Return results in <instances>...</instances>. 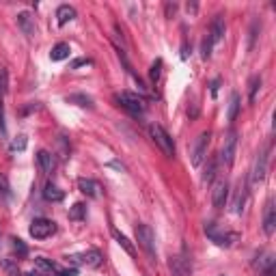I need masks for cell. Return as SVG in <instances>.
<instances>
[{
	"mask_svg": "<svg viewBox=\"0 0 276 276\" xmlns=\"http://www.w3.org/2000/svg\"><path fill=\"white\" fill-rule=\"evenodd\" d=\"M43 198H45V201H50V203H61L63 198H65V192H63L56 184L48 181V184L43 186Z\"/></svg>",
	"mask_w": 276,
	"mask_h": 276,
	"instance_id": "obj_17",
	"label": "cell"
},
{
	"mask_svg": "<svg viewBox=\"0 0 276 276\" xmlns=\"http://www.w3.org/2000/svg\"><path fill=\"white\" fill-rule=\"evenodd\" d=\"M11 149L13 151H24L26 149V136H17L13 143H11Z\"/></svg>",
	"mask_w": 276,
	"mask_h": 276,
	"instance_id": "obj_33",
	"label": "cell"
},
{
	"mask_svg": "<svg viewBox=\"0 0 276 276\" xmlns=\"http://www.w3.org/2000/svg\"><path fill=\"white\" fill-rule=\"evenodd\" d=\"M268 162H270V145H268V147H263L259 154H257L255 166H252V175H250L252 186H257L259 181L266 179V175H268Z\"/></svg>",
	"mask_w": 276,
	"mask_h": 276,
	"instance_id": "obj_4",
	"label": "cell"
},
{
	"mask_svg": "<svg viewBox=\"0 0 276 276\" xmlns=\"http://www.w3.org/2000/svg\"><path fill=\"white\" fill-rule=\"evenodd\" d=\"M218 86H220V80L216 78L214 82H211V95H214V97H216V93H218Z\"/></svg>",
	"mask_w": 276,
	"mask_h": 276,
	"instance_id": "obj_38",
	"label": "cell"
},
{
	"mask_svg": "<svg viewBox=\"0 0 276 276\" xmlns=\"http://www.w3.org/2000/svg\"><path fill=\"white\" fill-rule=\"evenodd\" d=\"M274 229H276V207L274 201H268L266 214H263V231H266V236H272Z\"/></svg>",
	"mask_w": 276,
	"mask_h": 276,
	"instance_id": "obj_14",
	"label": "cell"
},
{
	"mask_svg": "<svg viewBox=\"0 0 276 276\" xmlns=\"http://www.w3.org/2000/svg\"><path fill=\"white\" fill-rule=\"evenodd\" d=\"M35 272L41 276H52L56 272V263L45 259V257H37V259H35Z\"/></svg>",
	"mask_w": 276,
	"mask_h": 276,
	"instance_id": "obj_18",
	"label": "cell"
},
{
	"mask_svg": "<svg viewBox=\"0 0 276 276\" xmlns=\"http://www.w3.org/2000/svg\"><path fill=\"white\" fill-rule=\"evenodd\" d=\"M160 74H162V58H158L154 65H151V69H149V78H151V82H154V84H158V82H160Z\"/></svg>",
	"mask_w": 276,
	"mask_h": 276,
	"instance_id": "obj_28",
	"label": "cell"
},
{
	"mask_svg": "<svg viewBox=\"0 0 276 276\" xmlns=\"http://www.w3.org/2000/svg\"><path fill=\"white\" fill-rule=\"evenodd\" d=\"M237 113H239V95H237V93H231V99H229V113H227V119H229V121H236Z\"/></svg>",
	"mask_w": 276,
	"mask_h": 276,
	"instance_id": "obj_25",
	"label": "cell"
},
{
	"mask_svg": "<svg viewBox=\"0 0 276 276\" xmlns=\"http://www.w3.org/2000/svg\"><path fill=\"white\" fill-rule=\"evenodd\" d=\"M246 197H248V188H246V181H239L237 188H236V192H233V201H231V211L236 216H239L244 211Z\"/></svg>",
	"mask_w": 276,
	"mask_h": 276,
	"instance_id": "obj_12",
	"label": "cell"
},
{
	"mask_svg": "<svg viewBox=\"0 0 276 276\" xmlns=\"http://www.w3.org/2000/svg\"><path fill=\"white\" fill-rule=\"evenodd\" d=\"M186 9H188V13H197V4H195V2H192V4L188 2V4H186Z\"/></svg>",
	"mask_w": 276,
	"mask_h": 276,
	"instance_id": "obj_40",
	"label": "cell"
},
{
	"mask_svg": "<svg viewBox=\"0 0 276 276\" xmlns=\"http://www.w3.org/2000/svg\"><path fill=\"white\" fill-rule=\"evenodd\" d=\"M113 236H115V239H117V244H119L121 246V248L123 250H125L127 252V255H136V250H134V246H132V242H130V239H127L125 236H123V233H119V231H117V229H113Z\"/></svg>",
	"mask_w": 276,
	"mask_h": 276,
	"instance_id": "obj_23",
	"label": "cell"
},
{
	"mask_svg": "<svg viewBox=\"0 0 276 276\" xmlns=\"http://www.w3.org/2000/svg\"><path fill=\"white\" fill-rule=\"evenodd\" d=\"M37 160H39V164H41V168H43V173H54L56 160H54V156H52L50 151H43V149H41L39 154H37Z\"/></svg>",
	"mask_w": 276,
	"mask_h": 276,
	"instance_id": "obj_20",
	"label": "cell"
},
{
	"mask_svg": "<svg viewBox=\"0 0 276 276\" xmlns=\"http://www.w3.org/2000/svg\"><path fill=\"white\" fill-rule=\"evenodd\" d=\"M78 188H80L82 195H86L89 198H97L99 197V190H102L95 179H86V177H80L78 179Z\"/></svg>",
	"mask_w": 276,
	"mask_h": 276,
	"instance_id": "obj_16",
	"label": "cell"
},
{
	"mask_svg": "<svg viewBox=\"0 0 276 276\" xmlns=\"http://www.w3.org/2000/svg\"><path fill=\"white\" fill-rule=\"evenodd\" d=\"M216 171H218V160L216 158H211L207 162V166H205V173H203V181H211L216 177Z\"/></svg>",
	"mask_w": 276,
	"mask_h": 276,
	"instance_id": "obj_27",
	"label": "cell"
},
{
	"mask_svg": "<svg viewBox=\"0 0 276 276\" xmlns=\"http://www.w3.org/2000/svg\"><path fill=\"white\" fill-rule=\"evenodd\" d=\"M67 259H72V263H82V266H86V268H99L104 263V257L97 248H89V250L80 252V255L67 257Z\"/></svg>",
	"mask_w": 276,
	"mask_h": 276,
	"instance_id": "obj_9",
	"label": "cell"
},
{
	"mask_svg": "<svg viewBox=\"0 0 276 276\" xmlns=\"http://www.w3.org/2000/svg\"><path fill=\"white\" fill-rule=\"evenodd\" d=\"M28 231H31V236L35 239H45L56 231V225L48 218H37V220L31 222V229H28Z\"/></svg>",
	"mask_w": 276,
	"mask_h": 276,
	"instance_id": "obj_10",
	"label": "cell"
},
{
	"mask_svg": "<svg viewBox=\"0 0 276 276\" xmlns=\"http://www.w3.org/2000/svg\"><path fill=\"white\" fill-rule=\"evenodd\" d=\"M86 218V205L84 203H76L72 209H69V220H84Z\"/></svg>",
	"mask_w": 276,
	"mask_h": 276,
	"instance_id": "obj_26",
	"label": "cell"
},
{
	"mask_svg": "<svg viewBox=\"0 0 276 276\" xmlns=\"http://www.w3.org/2000/svg\"><path fill=\"white\" fill-rule=\"evenodd\" d=\"M67 104H76L80 106V108H93V99L89 95H84V93H74V95H67Z\"/></svg>",
	"mask_w": 276,
	"mask_h": 276,
	"instance_id": "obj_22",
	"label": "cell"
},
{
	"mask_svg": "<svg viewBox=\"0 0 276 276\" xmlns=\"http://www.w3.org/2000/svg\"><path fill=\"white\" fill-rule=\"evenodd\" d=\"M72 20H76V9L69 7V4H61V7L56 9V22H58V26H65L67 22H72Z\"/></svg>",
	"mask_w": 276,
	"mask_h": 276,
	"instance_id": "obj_19",
	"label": "cell"
},
{
	"mask_svg": "<svg viewBox=\"0 0 276 276\" xmlns=\"http://www.w3.org/2000/svg\"><path fill=\"white\" fill-rule=\"evenodd\" d=\"M0 197L2 198H11V186H9V177L4 173H0Z\"/></svg>",
	"mask_w": 276,
	"mask_h": 276,
	"instance_id": "obj_29",
	"label": "cell"
},
{
	"mask_svg": "<svg viewBox=\"0 0 276 276\" xmlns=\"http://www.w3.org/2000/svg\"><path fill=\"white\" fill-rule=\"evenodd\" d=\"M0 266H2V270L7 272V276H22L20 272H17V266L13 261H9V259H2L0 261Z\"/></svg>",
	"mask_w": 276,
	"mask_h": 276,
	"instance_id": "obj_30",
	"label": "cell"
},
{
	"mask_svg": "<svg viewBox=\"0 0 276 276\" xmlns=\"http://www.w3.org/2000/svg\"><path fill=\"white\" fill-rule=\"evenodd\" d=\"M11 248H13V252L17 255V259H26L28 257V246L22 242L20 237H11Z\"/></svg>",
	"mask_w": 276,
	"mask_h": 276,
	"instance_id": "obj_24",
	"label": "cell"
},
{
	"mask_svg": "<svg viewBox=\"0 0 276 276\" xmlns=\"http://www.w3.org/2000/svg\"><path fill=\"white\" fill-rule=\"evenodd\" d=\"M7 91H9V74L7 69H0V95H4Z\"/></svg>",
	"mask_w": 276,
	"mask_h": 276,
	"instance_id": "obj_31",
	"label": "cell"
},
{
	"mask_svg": "<svg viewBox=\"0 0 276 276\" xmlns=\"http://www.w3.org/2000/svg\"><path fill=\"white\" fill-rule=\"evenodd\" d=\"M205 233H207V237L211 239V242L218 244V246H231L233 239H236V236H233V233L222 231V229L216 225V222H205Z\"/></svg>",
	"mask_w": 276,
	"mask_h": 276,
	"instance_id": "obj_7",
	"label": "cell"
},
{
	"mask_svg": "<svg viewBox=\"0 0 276 276\" xmlns=\"http://www.w3.org/2000/svg\"><path fill=\"white\" fill-rule=\"evenodd\" d=\"M69 54H72V48H69V43L61 41V43H56L54 48H52L50 58H52V61H65V58H69Z\"/></svg>",
	"mask_w": 276,
	"mask_h": 276,
	"instance_id": "obj_21",
	"label": "cell"
},
{
	"mask_svg": "<svg viewBox=\"0 0 276 276\" xmlns=\"http://www.w3.org/2000/svg\"><path fill=\"white\" fill-rule=\"evenodd\" d=\"M7 134V125H4V104H2V95H0V136L4 138Z\"/></svg>",
	"mask_w": 276,
	"mask_h": 276,
	"instance_id": "obj_35",
	"label": "cell"
},
{
	"mask_svg": "<svg viewBox=\"0 0 276 276\" xmlns=\"http://www.w3.org/2000/svg\"><path fill=\"white\" fill-rule=\"evenodd\" d=\"M225 31H227V26H225V17L222 15H216L214 20H211V26H209V41H211V45H216V43H220L222 39H225Z\"/></svg>",
	"mask_w": 276,
	"mask_h": 276,
	"instance_id": "obj_13",
	"label": "cell"
},
{
	"mask_svg": "<svg viewBox=\"0 0 276 276\" xmlns=\"http://www.w3.org/2000/svg\"><path fill=\"white\" fill-rule=\"evenodd\" d=\"M58 276H78V270H74V268L72 270H63Z\"/></svg>",
	"mask_w": 276,
	"mask_h": 276,
	"instance_id": "obj_39",
	"label": "cell"
},
{
	"mask_svg": "<svg viewBox=\"0 0 276 276\" xmlns=\"http://www.w3.org/2000/svg\"><path fill=\"white\" fill-rule=\"evenodd\" d=\"M175 11H177V4H175V2H166V17H173Z\"/></svg>",
	"mask_w": 276,
	"mask_h": 276,
	"instance_id": "obj_36",
	"label": "cell"
},
{
	"mask_svg": "<svg viewBox=\"0 0 276 276\" xmlns=\"http://www.w3.org/2000/svg\"><path fill=\"white\" fill-rule=\"evenodd\" d=\"M80 65H91V61H86V58H80V61H74L72 63V67L76 69V67H80Z\"/></svg>",
	"mask_w": 276,
	"mask_h": 276,
	"instance_id": "obj_37",
	"label": "cell"
},
{
	"mask_svg": "<svg viewBox=\"0 0 276 276\" xmlns=\"http://www.w3.org/2000/svg\"><path fill=\"white\" fill-rule=\"evenodd\" d=\"M259 86H261V78L259 76H255V78L250 80V102H255L257 99V91H259Z\"/></svg>",
	"mask_w": 276,
	"mask_h": 276,
	"instance_id": "obj_32",
	"label": "cell"
},
{
	"mask_svg": "<svg viewBox=\"0 0 276 276\" xmlns=\"http://www.w3.org/2000/svg\"><path fill=\"white\" fill-rule=\"evenodd\" d=\"M209 138L211 134L209 132H203L201 136L195 140V145H192V154H190V160H192V166H201L205 156H207V145H209Z\"/></svg>",
	"mask_w": 276,
	"mask_h": 276,
	"instance_id": "obj_8",
	"label": "cell"
},
{
	"mask_svg": "<svg viewBox=\"0 0 276 276\" xmlns=\"http://www.w3.org/2000/svg\"><path fill=\"white\" fill-rule=\"evenodd\" d=\"M134 233H136V242L138 246L145 250L147 259L149 261H156V236H154V229L149 225H145V222H138L136 229H134Z\"/></svg>",
	"mask_w": 276,
	"mask_h": 276,
	"instance_id": "obj_1",
	"label": "cell"
},
{
	"mask_svg": "<svg viewBox=\"0 0 276 276\" xmlns=\"http://www.w3.org/2000/svg\"><path fill=\"white\" fill-rule=\"evenodd\" d=\"M17 26H20L22 33L28 35V37H33L35 31H37V26H35V17L28 13V11H22V13H17Z\"/></svg>",
	"mask_w": 276,
	"mask_h": 276,
	"instance_id": "obj_15",
	"label": "cell"
},
{
	"mask_svg": "<svg viewBox=\"0 0 276 276\" xmlns=\"http://www.w3.org/2000/svg\"><path fill=\"white\" fill-rule=\"evenodd\" d=\"M149 134H151V138H154V143L162 149L164 156H166V158H173L175 156V143H173L171 134L164 130L162 125H158V123L149 125Z\"/></svg>",
	"mask_w": 276,
	"mask_h": 276,
	"instance_id": "obj_3",
	"label": "cell"
},
{
	"mask_svg": "<svg viewBox=\"0 0 276 276\" xmlns=\"http://www.w3.org/2000/svg\"><path fill=\"white\" fill-rule=\"evenodd\" d=\"M227 197H229V184L225 179H218L211 188V203H214L216 209H222L227 203Z\"/></svg>",
	"mask_w": 276,
	"mask_h": 276,
	"instance_id": "obj_11",
	"label": "cell"
},
{
	"mask_svg": "<svg viewBox=\"0 0 276 276\" xmlns=\"http://www.w3.org/2000/svg\"><path fill=\"white\" fill-rule=\"evenodd\" d=\"M236 154H237V134L236 132H229L225 140H222V149H220V160L227 164V166H233L236 162Z\"/></svg>",
	"mask_w": 276,
	"mask_h": 276,
	"instance_id": "obj_6",
	"label": "cell"
},
{
	"mask_svg": "<svg viewBox=\"0 0 276 276\" xmlns=\"http://www.w3.org/2000/svg\"><path fill=\"white\" fill-rule=\"evenodd\" d=\"M168 268H171V276H190L192 274V261H190V257H188L186 248L181 250L179 255L171 257Z\"/></svg>",
	"mask_w": 276,
	"mask_h": 276,
	"instance_id": "obj_5",
	"label": "cell"
},
{
	"mask_svg": "<svg viewBox=\"0 0 276 276\" xmlns=\"http://www.w3.org/2000/svg\"><path fill=\"white\" fill-rule=\"evenodd\" d=\"M201 56L207 61V58L211 56V41H209V37H205L203 39V45H201Z\"/></svg>",
	"mask_w": 276,
	"mask_h": 276,
	"instance_id": "obj_34",
	"label": "cell"
},
{
	"mask_svg": "<svg viewBox=\"0 0 276 276\" xmlns=\"http://www.w3.org/2000/svg\"><path fill=\"white\" fill-rule=\"evenodd\" d=\"M117 102H119L121 108H125L132 117H140L147 108L145 99L140 97L138 93H130V91H121L119 95H117Z\"/></svg>",
	"mask_w": 276,
	"mask_h": 276,
	"instance_id": "obj_2",
	"label": "cell"
}]
</instances>
